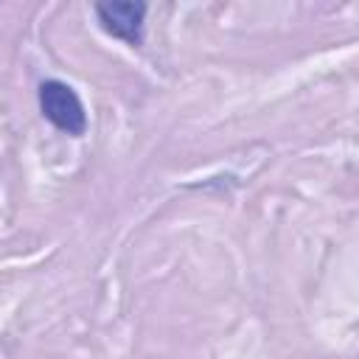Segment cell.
I'll list each match as a JSON object with an SVG mask.
<instances>
[{
    "label": "cell",
    "instance_id": "obj_2",
    "mask_svg": "<svg viewBox=\"0 0 359 359\" xmlns=\"http://www.w3.org/2000/svg\"><path fill=\"white\" fill-rule=\"evenodd\" d=\"M98 22L107 34L123 39L126 45L137 48L143 45V17H146V3H95Z\"/></svg>",
    "mask_w": 359,
    "mask_h": 359
},
{
    "label": "cell",
    "instance_id": "obj_1",
    "mask_svg": "<svg viewBox=\"0 0 359 359\" xmlns=\"http://www.w3.org/2000/svg\"><path fill=\"white\" fill-rule=\"evenodd\" d=\"M39 109L65 135L81 137L87 132V112H84L81 98L76 95L70 84L59 79H48L39 84Z\"/></svg>",
    "mask_w": 359,
    "mask_h": 359
}]
</instances>
